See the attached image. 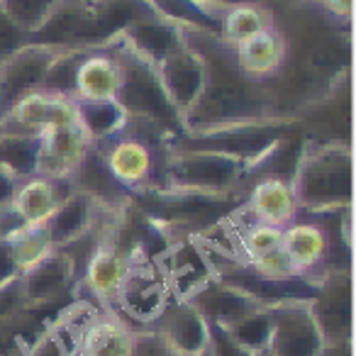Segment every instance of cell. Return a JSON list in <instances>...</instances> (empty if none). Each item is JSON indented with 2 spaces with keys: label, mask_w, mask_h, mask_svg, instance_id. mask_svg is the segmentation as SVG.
Listing matches in <instances>:
<instances>
[{
  "label": "cell",
  "mask_w": 356,
  "mask_h": 356,
  "mask_svg": "<svg viewBox=\"0 0 356 356\" xmlns=\"http://www.w3.org/2000/svg\"><path fill=\"white\" fill-rule=\"evenodd\" d=\"M156 71L163 90L184 120V113L195 103L200 88H203V61H200L198 51L191 49L184 42L181 49L166 56L161 64H156Z\"/></svg>",
  "instance_id": "obj_22"
},
{
  "label": "cell",
  "mask_w": 356,
  "mask_h": 356,
  "mask_svg": "<svg viewBox=\"0 0 356 356\" xmlns=\"http://www.w3.org/2000/svg\"><path fill=\"white\" fill-rule=\"evenodd\" d=\"M317 6L325 8L327 13L337 17H344V20H351V10H354V0H315Z\"/></svg>",
  "instance_id": "obj_41"
},
{
  "label": "cell",
  "mask_w": 356,
  "mask_h": 356,
  "mask_svg": "<svg viewBox=\"0 0 356 356\" xmlns=\"http://www.w3.org/2000/svg\"><path fill=\"white\" fill-rule=\"evenodd\" d=\"M17 181L13 176H8L6 171H0V208L8 205L13 200V193H15Z\"/></svg>",
  "instance_id": "obj_42"
},
{
  "label": "cell",
  "mask_w": 356,
  "mask_h": 356,
  "mask_svg": "<svg viewBox=\"0 0 356 356\" xmlns=\"http://www.w3.org/2000/svg\"><path fill=\"white\" fill-rule=\"evenodd\" d=\"M37 156H40V137L0 132V171L20 181L37 173Z\"/></svg>",
  "instance_id": "obj_33"
},
{
  "label": "cell",
  "mask_w": 356,
  "mask_h": 356,
  "mask_svg": "<svg viewBox=\"0 0 356 356\" xmlns=\"http://www.w3.org/2000/svg\"><path fill=\"white\" fill-rule=\"evenodd\" d=\"M71 184H74L76 191L86 193L88 198H93L100 208L113 210V213H120V210H124L132 203V195L110 176V171L105 168L103 159H100L98 149H95L93 144H90L88 154H86L83 161H81L79 171L71 178Z\"/></svg>",
  "instance_id": "obj_26"
},
{
  "label": "cell",
  "mask_w": 356,
  "mask_h": 356,
  "mask_svg": "<svg viewBox=\"0 0 356 356\" xmlns=\"http://www.w3.org/2000/svg\"><path fill=\"white\" fill-rule=\"evenodd\" d=\"M105 213H113V210L100 208L93 198H88L81 191H74L44 222L54 249H64L74 244L76 239H81Z\"/></svg>",
  "instance_id": "obj_24"
},
{
  "label": "cell",
  "mask_w": 356,
  "mask_h": 356,
  "mask_svg": "<svg viewBox=\"0 0 356 356\" xmlns=\"http://www.w3.org/2000/svg\"><path fill=\"white\" fill-rule=\"evenodd\" d=\"M95 312L98 307L90 300L74 298L44 322L30 344H25V356H79L81 341Z\"/></svg>",
  "instance_id": "obj_14"
},
{
  "label": "cell",
  "mask_w": 356,
  "mask_h": 356,
  "mask_svg": "<svg viewBox=\"0 0 356 356\" xmlns=\"http://www.w3.org/2000/svg\"><path fill=\"white\" fill-rule=\"evenodd\" d=\"M88 0H59L47 20L30 35V44L56 49H86Z\"/></svg>",
  "instance_id": "obj_21"
},
{
  "label": "cell",
  "mask_w": 356,
  "mask_h": 356,
  "mask_svg": "<svg viewBox=\"0 0 356 356\" xmlns=\"http://www.w3.org/2000/svg\"><path fill=\"white\" fill-rule=\"evenodd\" d=\"M74 124H79L76 98L40 88L17 98L3 113L0 132L22 134V137H42L47 129L74 127Z\"/></svg>",
  "instance_id": "obj_9"
},
{
  "label": "cell",
  "mask_w": 356,
  "mask_h": 356,
  "mask_svg": "<svg viewBox=\"0 0 356 356\" xmlns=\"http://www.w3.org/2000/svg\"><path fill=\"white\" fill-rule=\"evenodd\" d=\"M154 239H166V234L159 232L156 225L149 220L147 232L132 244L124 257L122 278L115 293V312L124 317L134 330L154 325L163 307L173 300L168 278L156 257L159 252L152 249Z\"/></svg>",
  "instance_id": "obj_5"
},
{
  "label": "cell",
  "mask_w": 356,
  "mask_h": 356,
  "mask_svg": "<svg viewBox=\"0 0 356 356\" xmlns=\"http://www.w3.org/2000/svg\"><path fill=\"white\" fill-rule=\"evenodd\" d=\"M129 356H184V354H178L152 327H142V330H134L132 354Z\"/></svg>",
  "instance_id": "obj_38"
},
{
  "label": "cell",
  "mask_w": 356,
  "mask_h": 356,
  "mask_svg": "<svg viewBox=\"0 0 356 356\" xmlns=\"http://www.w3.org/2000/svg\"><path fill=\"white\" fill-rule=\"evenodd\" d=\"M0 120H3V105H0Z\"/></svg>",
  "instance_id": "obj_48"
},
{
  "label": "cell",
  "mask_w": 356,
  "mask_h": 356,
  "mask_svg": "<svg viewBox=\"0 0 356 356\" xmlns=\"http://www.w3.org/2000/svg\"><path fill=\"white\" fill-rule=\"evenodd\" d=\"M115 54H118L120 71H122V83H120L115 100L127 115V122L152 129L176 144L184 137V120L163 90L156 66L142 54H137L120 37L115 40Z\"/></svg>",
  "instance_id": "obj_4"
},
{
  "label": "cell",
  "mask_w": 356,
  "mask_h": 356,
  "mask_svg": "<svg viewBox=\"0 0 356 356\" xmlns=\"http://www.w3.org/2000/svg\"><path fill=\"white\" fill-rule=\"evenodd\" d=\"M307 305L325 344L351 341V271L322 276Z\"/></svg>",
  "instance_id": "obj_13"
},
{
  "label": "cell",
  "mask_w": 356,
  "mask_h": 356,
  "mask_svg": "<svg viewBox=\"0 0 356 356\" xmlns=\"http://www.w3.org/2000/svg\"><path fill=\"white\" fill-rule=\"evenodd\" d=\"M208 351L210 356H254L249 349L239 346L227 332L215 322H208Z\"/></svg>",
  "instance_id": "obj_40"
},
{
  "label": "cell",
  "mask_w": 356,
  "mask_h": 356,
  "mask_svg": "<svg viewBox=\"0 0 356 356\" xmlns=\"http://www.w3.org/2000/svg\"><path fill=\"white\" fill-rule=\"evenodd\" d=\"M120 213L113 215L103 225L98 242H95V247L86 257L79 281L81 291L88 293V296H83L86 300H90L98 310L105 312H115V293H118V283L122 278L124 268V257H127V249L118 239Z\"/></svg>",
  "instance_id": "obj_8"
},
{
  "label": "cell",
  "mask_w": 356,
  "mask_h": 356,
  "mask_svg": "<svg viewBox=\"0 0 356 356\" xmlns=\"http://www.w3.org/2000/svg\"><path fill=\"white\" fill-rule=\"evenodd\" d=\"M25 44H30V35L0 6V64Z\"/></svg>",
  "instance_id": "obj_39"
},
{
  "label": "cell",
  "mask_w": 356,
  "mask_h": 356,
  "mask_svg": "<svg viewBox=\"0 0 356 356\" xmlns=\"http://www.w3.org/2000/svg\"><path fill=\"white\" fill-rule=\"evenodd\" d=\"M271 332L268 354L271 356H317L322 349V334L317 330L307 300H281L266 305Z\"/></svg>",
  "instance_id": "obj_11"
},
{
  "label": "cell",
  "mask_w": 356,
  "mask_h": 356,
  "mask_svg": "<svg viewBox=\"0 0 356 356\" xmlns=\"http://www.w3.org/2000/svg\"><path fill=\"white\" fill-rule=\"evenodd\" d=\"M252 163L205 149H171L166 159V188L198 193H239L252 186Z\"/></svg>",
  "instance_id": "obj_7"
},
{
  "label": "cell",
  "mask_w": 356,
  "mask_h": 356,
  "mask_svg": "<svg viewBox=\"0 0 356 356\" xmlns=\"http://www.w3.org/2000/svg\"><path fill=\"white\" fill-rule=\"evenodd\" d=\"M186 305H191L200 317H205L208 322L215 325H227V322L242 317L244 312L257 310L261 307V302H257L252 296H247L239 288L229 286V283L220 281L218 276H213Z\"/></svg>",
  "instance_id": "obj_25"
},
{
  "label": "cell",
  "mask_w": 356,
  "mask_h": 356,
  "mask_svg": "<svg viewBox=\"0 0 356 356\" xmlns=\"http://www.w3.org/2000/svg\"><path fill=\"white\" fill-rule=\"evenodd\" d=\"M247 266L252 268L257 276L266 278V281L283 283V281H293V278H298L296 273H293V266H291V261H288L283 247H278V249H273V252H266V254H261V257L252 259V261H247Z\"/></svg>",
  "instance_id": "obj_37"
},
{
  "label": "cell",
  "mask_w": 356,
  "mask_h": 356,
  "mask_svg": "<svg viewBox=\"0 0 356 356\" xmlns=\"http://www.w3.org/2000/svg\"><path fill=\"white\" fill-rule=\"evenodd\" d=\"M71 181L49 178L42 173H32L27 178H20L13 193L10 208L25 225H40L54 215V210L74 193Z\"/></svg>",
  "instance_id": "obj_18"
},
{
  "label": "cell",
  "mask_w": 356,
  "mask_h": 356,
  "mask_svg": "<svg viewBox=\"0 0 356 356\" xmlns=\"http://www.w3.org/2000/svg\"><path fill=\"white\" fill-rule=\"evenodd\" d=\"M239 346L249 349L252 354L266 349L268 344V332H271V322H268L266 305L257 307V310L244 312L242 317L227 322V325H220Z\"/></svg>",
  "instance_id": "obj_35"
},
{
  "label": "cell",
  "mask_w": 356,
  "mask_h": 356,
  "mask_svg": "<svg viewBox=\"0 0 356 356\" xmlns=\"http://www.w3.org/2000/svg\"><path fill=\"white\" fill-rule=\"evenodd\" d=\"M247 218L257 222L271 225V227L286 229L298 218V203L293 193L291 178L283 176H259L244 193L239 205Z\"/></svg>",
  "instance_id": "obj_16"
},
{
  "label": "cell",
  "mask_w": 356,
  "mask_h": 356,
  "mask_svg": "<svg viewBox=\"0 0 356 356\" xmlns=\"http://www.w3.org/2000/svg\"><path fill=\"white\" fill-rule=\"evenodd\" d=\"M254 356H271V354H268V349H261V351H257Z\"/></svg>",
  "instance_id": "obj_47"
},
{
  "label": "cell",
  "mask_w": 356,
  "mask_h": 356,
  "mask_svg": "<svg viewBox=\"0 0 356 356\" xmlns=\"http://www.w3.org/2000/svg\"><path fill=\"white\" fill-rule=\"evenodd\" d=\"M283 54H286V47H283V37L276 25L266 27L259 35L249 37L247 42L234 47V56H237L242 71L259 83H266L268 79L278 74L283 64Z\"/></svg>",
  "instance_id": "obj_29"
},
{
  "label": "cell",
  "mask_w": 356,
  "mask_h": 356,
  "mask_svg": "<svg viewBox=\"0 0 356 356\" xmlns=\"http://www.w3.org/2000/svg\"><path fill=\"white\" fill-rule=\"evenodd\" d=\"M90 142L79 124L74 127L47 129L40 137V156H37V173L49 178L71 181L79 171L81 161L88 154Z\"/></svg>",
  "instance_id": "obj_19"
},
{
  "label": "cell",
  "mask_w": 356,
  "mask_h": 356,
  "mask_svg": "<svg viewBox=\"0 0 356 356\" xmlns=\"http://www.w3.org/2000/svg\"><path fill=\"white\" fill-rule=\"evenodd\" d=\"M149 327L159 332L178 354L198 356L208 349V320L186 302L171 300Z\"/></svg>",
  "instance_id": "obj_23"
},
{
  "label": "cell",
  "mask_w": 356,
  "mask_h": 356,
  "mask_svg": "<svg viewBox=\"0 0 356 356\" xmlns=\"http://www.w3.org/2000/svg\"><path fill=\"white\" fill-rule=\"evenodd\" d=\"M305 0H261V6L266 8L268 13H276V10H286V8L293 6H300Z\"/></svg>",
  "instance_id": "obj_44"
},
{
  "label": "cell",
  "mask_w": 356,
  "mask_h": 356,
  "mask_svg": "<svg viewBox=\"0 0 356 356\" xmlns=\"http://www.w3.org/2000/svg\"><path fill=\"white\" fill-rule=\"evenodd\" d=\"M3 242H8V247H10L13 259H15V266H17V273H20V276L25 271H30L37 261H42V259L54 249L44 222L25 225V227H20L17 232L8 234Z\"/></svg>",
  "instance_id": "obj_34"
},
{
  "label": "cell",
  "mask_w": 356,
  "mask_h": 356,
  "mask_svg": "<svg viewBox=\"0 0 356 356\" xmlns=\"http://www.w3.org/2000/svg\"><path fill=\"white\" fill-rule=\"evenodd\" d=\"M215 8H232V6H261V0H203Z\"/></svg>",
  "instance_id": "obj_45"
},
{
  "label": "cell",
  "mask_w": 356,
  "mask_h": 356,
  "mask_svg": "<svg viewBox=\"0 0 356 356\" xmlns=\"http://www.w3.org/2000/svg\"><path fill=\"white\" fill-rule=\"evenodd\" d=\"M110 176L129 195L166 188V159L173 144L147 127L127 122L118 134L93 144Z\"/></svg>",
  "instance_id": "obj_6"
},
{
  "label": "cell",
  "mask_w": 356,
  "mask_h": 356,
  "mask_svg": "<svg viewBox=\"0 0 356 356\" xmlns=\"http://www.w3.org/2000/svg\"><path fill=\"white\" fill-rule=\"evenodd\" d=\"M168 278L173 300L188 302L215 276L208 257L193 234H173L156 254Z\"/></svg>",
  "instance_id": "obj_12"
},
{
  "label": "cell",
  "mask_w": 356,
  "mask_h": 356,
  "mask_svg": "<svg viewBox=\"0 0 356 356\" xmlns=\"http://www.w3.org/2000/svg\"><path fill=\"white\" fill-rule=\"evenodd\" d=\"M81 268L71 254L64 249H51L42 261H37L30 271L22 273L25 300L35 310L59 312L66 302V296L81 293Z\"/></svg>",
  "instance_id": "obj_10"
},
{
  "label": "cell",
  "mask_w": 356,
  "mask_h": 356,
  "mask_svg": "<svg viewBox=\"0 0 356 356\" xmlns=\"http://www.w3.org/2000/svg\"><path fill=\"white\" fill-rule=\"evenodd\" d=\"M56 3H59V0H0V6L6 8L8 15H10L27 35H32V32L47 20V15H49Z\"/></svg>",
  "instance_id": "obj_36"
},
{
  "label": "cell",
  "mask_w": 356,
  "mask_h": 356,
  "mask_svg": "<svg viewBox=\"0 0 356 356\" xmlns=\"http://www.w3.org/2000/svg\"><path fill=\"white\" fill-rule=\"evenodd\" d=\"M147 3L159 17L173 22V25L220 37V22H222L225 8L208 6L203 0H147Z\"/></svg>",
  "instance_id": "obj_30"
},
{
  "label": "cell",
  "mask_w": 356,
  "mask_h": 356,
  "mask_svg": "<svg viewBox=\"0 0 356 356\" xmlns=\"http://www.w3.org/2000/svg\"><path fill=\"white\" fill-rule=\"evenodd\" d=\"M79 127L90 144H100L127 124V115L118 100H76Z\"/></svg>",
  "instance_id": "obj_31"
},
{
  "label": "cell",
  "mask_w": 356,
  "mask_h": 356,
  "mask_svg": "<svg viewBox=\"0 0 356 356\" xmlns=\"http://www.w3.org/2000/svg\"><path fill=\"white\" fill-rule=\"evenodd\" d=\"M351 349H354L351 341H341V344H322V349L317 356H351Z\"/></svg>",
  "instance_id": "obj_43"
},
{
  "label": "cell",
  "mask_w": 356,
  "mask_h": 356,
  "mask_svg": "<svg viewBox=\"0 0 356 356\" xmlns=\"http://www.w3.org/2000/svg\"><path fill=\"white\" fill-rule=\"evenodd\" d=\"M0 356H25V344H13L8 349H0Z\"/></svg>",
  "instance_id": "obj_46"
},
{
  "label": "cell",
  "mask_w": 356,
  "mask_h": 356,
  "mask_svg": "<svg viewBox=\"0 0 356 356\" xmlns=\"http://www.w3.org/2000/svg\"><path fill=\"white\" fill-rule=\"evenodd\" d=\"M120 83H122V71H120V61L115 54V42L86 49L74 76V98L115 100Z\"/></svg>",
  "instance_id": "obj_17"
},
{
  "label": "cell",
  "mask_w": 356,
  "mask_h": 356,
  "mask_svg": "<svg viewBox=\"0 0 356 356\" xmlns=\"http://www.w3.org/2000/svg\"><path fill=\"white\" fill-rule=\"evenodd\" d=\"M271 15L286 54L278 74L264 83L268 118L296 122L351 76V20L332 15L315 0Z\"/></svg>",
  "instance_id": "obj_1"
},
{
  "label": "cell",
  "mask_w": 356,
  "mask_h": 356,
  "mask_svg": "<svg viewBox=\"0 0 356 356\" xmlns=\"http://www.w3.org/2000/svg\"><path fill=\"white\" fill-rule=\"evenodd\" d=\"M154 8L147 0H88V32L86 49L105 47L115 42L132 22L154 17Z\"/></svg>",
  "instance_id": "obj_20"
},
{
  "label": "cell",
  "mask_w": 356,
  "mask_h": 356,
  "mask_svg": "<svg viewBox=\"0 0 356 356\" xmlns=\"http://www.w3.org/2000/svg\"><path fill=\"white\" fill-rule=\"evenodd\" d=\"M134 327L118 312L98 310L81 341L79 356H129Z\"/></svg>",
  "instance_id": "obj_28"
},
{
  "label": "cell",
  "mask_w": 356,
  "mask_h": 356,
  "mask_svg": "<svg viewBox=\"0 0 356 356\" xmlns=\"http://www.w3.org/2000/svg\"><path fill=\"white\" fill-rule=\"evenodd\" d=\"M120 40L127 42L137 54H142L144 59L152 61L154 66L161 64L166 56H171L173 51H178L184 47L181 27L163 20V17H159V15L132 22V25L120 35Z\"/></svg>",
  "instance_id": "obj_27"
},
{
  "label": "cell",
  "mask_w": 356,
  "mask_h": 356,
  "mask_svg": "<svg viewBox=\"0 0 356 356\" xmlns=\"http://www.w3.org/2000/svg\"><path fill=\"white\" fill-rule=\"evenodd\" d=\"M273 25V15L264 6H232L222 10L220 22V40L227 47H239L249 37Z\"/></svg>",
  "instance_id": "obj_32"
},
{
  "label": "cell",
  "mask_w": 356,
  "mask_h": 356,
  "mask_svg": "<svg viewBox=\"0 0 356 356\" xmlns=\"http://www.w3.org/2000/svg\"><path fill=\"white\" fill-rule=\"evenodd\" d=\"M61 54L56 47L25 44L0 64V105L3 113L25 93L44 86L47 71Z\"/></svg>",
  "instance_id": "obj_15"
},
{
  "label": "cell",
  "mask_w": 356,
  "mask_h": 356,
  "mask_svg": "<svg viewBox=\"0 0 356 356\" xmlns=\"http://www.w3.org/2000/svg\"><path fill=\"white\" fill-rule=\"evenodd\" d=\"M181 35L203 61V88L195 103L184 113V134H203L271 120L264 83L244 74L232 47L220 37L188 27H181Z\"/></svg>",
  "instance_id": "obj_2"
},
{
  "label": "cell",
  "mask_w": 356,
  "mask_h": 356,
  "mask_svg": "<svg viewBox=\"0 0 356 356\" xmlns=\"http://www.w3.org/2000/svg\"><path fill=\"white\" fill-rule=\"evenodd\" d=\"M298 213H339L351 208V142L302 137L293 171Z\"/></svg>",
  "instance_id": "obj_3"
}]
</instances>
